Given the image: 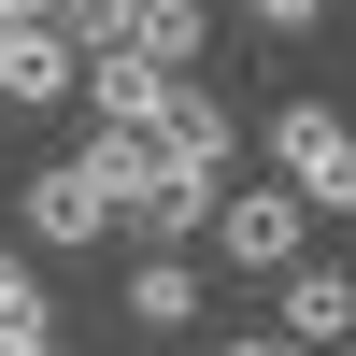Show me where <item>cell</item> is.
<instances>
[{
    "label": "cell",
    "instance_id": "obj_1",
    "mask_svg": "<svg viewBox=\"0 0 356 356\" xmlns=\"http://www.w3.org/2000/svg\"><path fill=\"white\" fill-rule=\"evenodd\" d=\"M271 171L314 200V214H356V114L342 100H285L271 114Z\"/></svg>",
    "mask_w": 356,
    "mask_h": 356
},
{
    "label": "cell",
    "instance_id": "obj_2",
    "mask_svg": "<svg viewBox=\"0 0 356 356\" xmlns=\"http://www.w3.org/2000/svg\"><path fill=\"white\" fill-rule=\"evenodd\" d=\"M300 228H314V200L285 186V171L214 200V257H228V271H300Z\"/></svg>",
    "mask_w": 356,
    "mask_h": 356
},
{
    "label": "cell",
    "instance_id": "obj_3",
    "mask_svg": "<svg viewBox=\"0 0 356 356\" xmlns=\"http://www.w3.org/2000/svg\"><path fill=\"white\" fill-rule=\"evenodd\" d=\"M0 100H15V114L86 100V43H72L57 15H15V29H0Z\"/></svg>",
    "mask_w": 356,
    "mask_h": 356
},
{
    "label": "cell",
    "instance_id": "obj_4",
    "mask_svg": "<svg viewBox=\"0 0 356 356\" xmlns=\"http://www.w3.org/2000/svg\"><path fill=\"white\" fill-rule=\"evenodd\" d=\"M15 214H29V243H43V257H72V243H100V228H114V186H100L86 157H57V171H29Z\"/></svg>",
    "mask_w": 356,
    "mask_h": 356
},
{
    "label": "cell",
    "instance_id": "obj_5",
    "mask_svg": "<svg viewBox=\"0 0 356 356\" xmlns=\"http://www.w3.org/2000/svg\"><path fill=\"white\" fill-rule=\"evenodd\" d=\"M271 328H285V342H314V356H342V342H356V271H328V257L271 271Z\"/></svg>",
    "mask_w": 356,
    "mask_h": 356
},
{
    "label": "cell",
    "instance_id": "obj_6",
    "mask_svg": "<svg viewBox=\"0 0 356 356\" xmlns=\"http://www.w3.org/2000/svg\"><path fill=\"white\" fill-rule=\"evenodd\" d=\"M171 86L186 72H157V57H86V114H100V129H171Z\"/></svg>",
    "mask_w": 356,
    "mask_h": 356
},
{
    "label": "cell",
    "instance_id": "obj_7",
    "mask_svg": "<svg viewBox=\"0 0 356 356\" xmlns=\"http://www.w3.org/2000/svg\"><path fill=\"white\" fill-rule=\"evenodd\" d=\"M157 328H200V271H186V243H143V257H129V342H157Z\"/></svg>",
    "mask_w": 356,
    "mask_h": 356
},
{
    "label": "cell",
    "instance_id": "obj_8",
    "mask_svg": "<svg viewBox=\"0 0 356 356\" xmlns=\"http://www.w3.org/2000/svg\"><path fill=\"white\" fill-rule=\"evenodd\" d=\"M157 143H171V157H186V171H228V157H243V114H228L214 86L186 72V86H171V129H157Z\"/></svg>",
    "mask_w": 356,
    "mask_h": 356
},
{
    "label": "cell",
    "instance_id": "obj_9",
    "mask_svg": "<svg viewBox=\"0 0 356 356\" xmlns=\"http://www.w3.org/2000/svg\"><path fill=\"white\" fill-rule=\"evenodd\" d=\"M200 43H214L200 0H143V15H129V57H157V72H200Z\"/></svg>",
    "mask_w": 356,
    "mask_h": 356
},
{
    "label": "cell",
    "instance_id": "obj_10",
    "mask_svg": "<svg viewBox=\"0 0 356 356\" xmlns=\"http://www.w3.org/2000/svg\"><path fill=\"white\" fill-rule=\"evenodd\" d=\"M43 328H57V314H43V271H29L15 243H0V356H57Z\"/></svg>",
    "mask_w": 356,
    "mask_h": 356
},
{
    "label": "cell",
    "instance_id": "obj_11",
    "mask_svg": "<svg viewBox=\"0 0 356 356\" xmlns=\"http://www.w3.org/2000/svg\"><path fill=\"white\" fill-rule=\"evenodd\" d=\"M43 15H57V29H72V43H86V57H114V43H129V15H143V0H43Z\"/></svg>",
    "mask_w": 356,
    "mask_h": 356
},
{
    "label": "cell",
    "instance_id": "obj_12",
    "mask_svg": "<svg viewBox=\"0 0 356 356\" xmlns=\"http://www.w3.org/2000/svg\"><path fill=\"white\" fill-rule=\"evenodd\" d=\"M243 15H257V29H285V43H300V29L328 15V0H243Z\"/></svg>",
    "mask_w": 356,
    "mask_h": 356
},
{
    "label": "cell",
    "instance_id": "obj_13",
    "mask_svg": "<svg viewBox=\"0 0 356 356\" xmlns=\"http://www.w3.org/2000/svg\"><path fill=\"white\" fill-rule=\"evenodd\" d=\"M214 356H314V342H285V328H228Z\"/></svg>",
    "mask_w": 356,
    "mask_h": 356
},
{
    "label": "cell",
    "instance_id": "obj_14",
    "mask_svg": "<svg viewBox=\"0 0 356 356\" xmlns=\"http://www.w3.org/2000/svg\"><path fill=\"white\" fill-rule=\"evenodd\" d=\"M15 15H29V0H0V29H15Z\"/></svg>",
    "mask_w": 356,
    "mask_h": 356
}]
</instances>
